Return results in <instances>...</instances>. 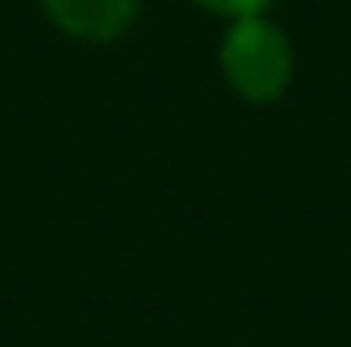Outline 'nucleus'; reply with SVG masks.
Returning <instances> with one entry per match:
<instances>
[{
  "label": "nucleus",
  "instance_id": "nucleus-1",
  "mask_svg": "<svg viewBox=\"0 0 351 347\" xmlns=\"http://www.w3.org/2000/svg\"><path fill=\"white\" fill-rule=\"evenodd\" d=\"M221 74L245 102H274L290 86L294 53L278 25L265 16H241L221 41Z\"/></svg>",
  "mask_w": 351,
  "mask_h": 347
},
{
  "label": "nucleus",
  "instance_id": "nucleus-2",
  "mask_svg": "<svg viewBox=\"0 0 351 347\" xmlns=\"http://www.w3.org/2000/svg\"><path fill=\"white\" fill-rule=\"evenodd\" d=\"M49 21L78 41H114L139 12V0H41Z\"/></svg>",
  "mask_w": 351,
  "mask_h": 347
},
{
  "label": "nucleus",
  "instance_id": "nucleus-3",
  "mask_svg": "<svg viewBox=\"0 0 351 347\" xmlns=\"http://www.w3.org/2000/svg\"><path fill=\"white\" fill-rule=\"evenodd\" d=\"M196 4H200V8H208V12H221V16L241 21V16H262L274 0H196Z\"/></svg>",
  "mask_w": 351,
  "mask_h": 347
}]
</instances>
